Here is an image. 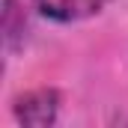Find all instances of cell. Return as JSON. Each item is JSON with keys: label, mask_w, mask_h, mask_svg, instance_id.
Segmentation results:
<instances>
[{"label": "cell", "mask_w": 128, "mask_h": 128, "mask_svg": "<svg viewBox=\"0 0 128 128\" xmlns=\"http://www.w3.org/2000/svg\"><path fill=\"white\" fill-rule=\"evenodd\" d=\"M57 110H60V96H57V90H48V86L30 90V92L18 96L15 98V107H12L15 119L21 125H27V128L54 125L57 122Z\"/></svg>", "instance_id": "obj_1"}, {"label": "cell", "mask_w": 128, "mask_h": 128, "mask_svg": "<svg viewBox=\"0 0 128 128\" xmlns=\"http://www.w3.org/2000/svg\"><path fill=\"white\" fill-rule=\"evenodd\" d=\"M36 12L48 21L57 24H74V21H86L98 15L110 0H30Z\"/></svg>", "instance_id": "obj_2"}, {"label": "cell", "mask_w": 128, "mask_h": 128, "mask_svg": "<svg viewBox=\"0 0 128 128\" xmlns=\"http://www.w3.org/2000/svg\"><path fill=\"white\" fill-rule=\"evenodd\" d=\"M24 33V12H18L15 0H3V42L12 51L15 48V36Z\"/></svg>", "instance_id": "obj_3"}]
</instances>
